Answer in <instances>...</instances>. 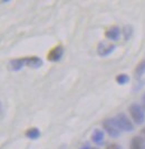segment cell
Here are the masks:
<instances>
[{
    "instance_id": "cell-9",
    "label": "cell",
    "mask_w": 145,
    "mask_h": 149,
    "mask_svg": "<svg viewBox=\"0 0 145 149\" xmlns=\"http://www.w3.org/2000/svg\"><path fill=\"white\" fill-rule=\"evenodd\" d=\"M9 66L10 69L13 71H18L21 68L25 67V61H24V58H17V59H13L9 62Z\"/></svg>"
},
{
    "instance_id": "cell-13",
    "label": "cell",
    "mask_w": 145,
    "mask_h": 149,
    "mask_svg": "<svg viewBox=\"0 0 145 149\" xmlns=\"http://www.w3.org/2000/svg\"><path fill=\"white\" fill-rule=\"evenodd\" d=\"M128 81H130V77H128V74H117V76H116V82H117L118 85L124 86V85L128 84Z\"/></svg>"
},
{
    "instance_id": "cell-15",
    "label": "cell",
    "mask_w": 145,
    "mask_h": 149,
    "mask_svg": "<svg viewBox=\"0 0 145 149\" xmlns=\"http://www.w3.org/2000/svg\"><path fill=\"white\" fill-rule=\"evenodd\" d=\"M106 149H122L120 148V145H117V143H109Z\"/></svg>"
},
{
    "instance_id": "cell-5",
    "label": "cell",
    "mask_w": 145,
    "mask_h": 149,
    "mask_svg": "<svg viewBox=\"0 0 145 149\" xmlns=\"http://www.w3.org/2000/svg\"><path fill=\"white\" fill-rule=\"evenodd\" d=\"M63 55H64L63 46H56L55 48H53V49L48 52V55H47V59H48L49 61H53V62L59 61V60L62 59Z\"/></svg>"
},
{
    "instance_id": "cell-11",
    "label": "cell",
    "mask_w": 145,
    "mask_h": 149,
    "mask_svg": "<svg viewBox=\"0 0 145 149\" xmlns=\"http://www.w3.org/2000/svg\"><path fill=\"white\" fill-rule=\"evenodd\" d=\"M26 137L29 139H32V140H36L40 137V130L36 127H32L26 131Z\"/></svg>"
},
{
    "instance_id": "cell-4",
    "label": "cell",
    "mask_w": 145,
    "mask_h": 149,
    "mask_svg": "<svg viewBox=\"0 0 145 149\" xmlns=\"http://www.w3.org/2000/svg\"><path fill=\"white\" fill-rule=\"evenodd\" d=\"M115 48L116 47L113 44H109L107 41H101L97 46V54L101 57H107L115 50Z\"/></svg>"
},
{
    "instance_id": "cell-19",
    "label": "cell",
    "mask_w": 145,
    "mask_h": 149,
    "mask_svg": "<svg viewBox=\"0 0 145 149\" xmlns=\"http://www.w3.org/2000/svg\"><path fill=\"white\" fill-rule=\"evenodd\" d=\"M59 149H66V147H65V146H62V147H60Z\"/></svg>"
},
{
    "instance_id": "cell-8",
    "label": "cell",
    "mask_w": 145,
    "mask_h": 149,
    "mask_svg": "<svg viewBox=\"0 0 145 149\" xmlns=\"http://www.w3.org/2000/svg\"><path fill=\"white\" fill-rule=\"evenodd\" d=\"M130 149H145V141L139 136H134L130 143Z\"/></svg>"
},
{
    "instance_id": "cell-7",
    "label": "cell",
    "mask_w": 145,
    "mask_h": 149,
    "mask_svg": "<svg viewBox=\"0 0 145 149\" xmlns=\"http://www.w3.org/2000/svg\"><path fill=\"white\" fill-rule=\"evenodd\" d=\"M120 27H117V26H114V27H111V28H108L106 32H105V37L109 39V40H113V41H116V40H118L120 37Z\"/></svg>"
},
{
    "instance_id": "cell-14",
    "label": "cell",
    "mask_w": 145,
    "mask_h": 149,
    "mask_svg": "<svg viewBox=\"0 0 145 149\" xmlns=\"http://www.w3.org/2000/svg\"><path fill=\"white\" fill-rule=\"evenodd\" d=\"M122 33H123V36H124V39H125V40H128V39L133 36V27L130 25L125 26V27L122 29Z\"/></svg>"
},
{
    "instance_id": "cell-6",
    "label": "cell",
    "mask_w": 145,
    "mask_h": 149,
    "mask_svg": "<svg viewBox=\"0 0 145 149\" xmlns=\"http://www.w3.org/2000/svg\"><path fill=\"white\" fill-rule=\"evenodd\" d=\"M24 61H25V67H29V68L37 69L43 66V60L37 56L24 57Z\"/></svg>"
},
{
    "instance_id": "cell-16",
    "label": "cell",
    "mask_w": 145,
    "mask_h": 149,
    "mask_svg": "<svg viewBox=\"0 0 145 149\" xmlns=\"http://www.w3.org/2000/svg\"><path fill=\"white\" fill-rule=\"evenodd\" d=\"M81 149H98V148H96V147H90L89 145H85V146H83Z\"/></svg>"
},
{
    "instance_id": "cell-2",
    "label": "cell",
    "mask_w": 145,
    "mask_h": 149,
    "mask_svg": "<svg viewBox=\"0 0 145 149\" xmlns=\"http://www.w3.org/2000/svg\"><path fill=\"white\" fill-rule=\"evenodd\" d=\"M103 128L112 138H117L120 135V129L116 124L115 118H107L103 121Z\"/></svg>"
},
{
    "instance_id": "cell-12",
    "label": "cell",
    "mask_w": 145,
    "mask_h": 149,
    "mask_svg": "<svg viewBox=\"0 0 145 149\" xmlns=\"http://www.w3.org/2000/svg\"><path fill=\"white\" fill-rule=\"evenodd\" d=\"M145 74V59H143L135 68V76L136 78H141Z\"/></svg>"
},
{
    "instance_id": "cell-18",
    "label": "cell",
    "mask_w": 145,
    "mask_h": 149,
    "mask_svg": "<svg viewBox=\"0 0 145 149\" xmlns=\"http://www.w3.org/2000/svg\"><path fill=\"white\" fill-rule=\"evenodd\" d=\"M141 137L143 138V140L145 141V127L142 129V131H141Z\"/></svg>"
},
{
    "instance_id": "cell-1",
    "label": "cell",
    "mask_w": 145,
    "mask_h": 149,
    "mask_svg": "<svg viewBox=\"0 0 145 149\" xmlns=\"http://www.w3.org/2000/svg\"><path fill=\"white\" fill-rule=\"evenodd\" d=\"M132 120L136 125H143L145 123V111L139 104H132L128 108Z\"/></svg>"
},
{
    "instance_id": "cell-10",
    "label": "cell",
    "mask_w": 145,
    "mask_h": 149,
    "mask_svg": "<svg viewBox=\"0 0 145 149\" xmlns=\"http://www.w3.org/2000/svg\"><path fill=\"white\" fill-rule=\"evenodd\" d=\"M92 140L96 145H102L104 143V132L101 129H95L92 134Z\"/></svg>"
},
{
    "instance_id": "cell-3",
    "label": "cell",
    "mask_w": 145,
    "mask_h": 149,
    "mask_svg": "<svg viewBox=\"0 0 145 149\" xmlns=\"http://www.w3.org/2000/svg\"><path fill=\"white\" fill-rule=\"evenodd\" d=\"M116 124L118 126V128L120 129V131H126V132H130V131H133L134 129V126H133V123L131 121V119L127 117L125 113H118L116 116Z\"/></svg>"
},
{
    "instance_id": "cell-17",
    "label": "cell",
    "mask_w": 145,
    "mask_h": 149,
    "mask_svg": "<svg viewBox=\"0 0 145 149\" xmlns=\"http://www.w3.org/2000/svg\"><path fill=\"white\" fill-rule=\"evenodd\" d=\"M142 108L144 109L145 111V93L143 95V98H142Z\"/></svg>"
}]
</instances>
